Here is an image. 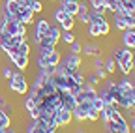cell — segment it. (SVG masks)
Returning <instances> with one entry per match:
<instances>
[{
  "instance_id": "1",
  "label": "cell",
  "mask_w": 135,
  "mask_h": 133,
  "mask_svg": "<svg viewBox=\"0 0 135 133\" xmlns=\"http://www.w3.org/2000/svg\"><path fill=\"white\" fill-rule=\"evenodd\" d=\"M8 81H9V82H8V88H9L11 92H15L17 96H26V94H28L30 85H28V81H26V77H25L23 71H13Z\"/></svg>"
},
{
  "instance_id": "2",
  "label": "cell",
  "mask_w": 135,
  "mask_h": 133,
  "mask_svg": "<svg viewBox=\"0 0 135 133\" xmlns=\"http://www.w3.org/2000/svg\"><path fill=\"white\" fill-rule=\"evenodd\" d=\"M68 73H75L77 70H81L83 66V55H77V53H68V55H62V62H60Z\"/></svg>"
},
{
  "instance_id": "3",
  "label": "cell",
  "mask_w": 135,
  "mask_h": 133,
  "mask_svg": "<svg viewBox=\"0 0 135 133\" xmlns=\"http://www.w3.org/2000/svg\"><path fill=\"white\" fill-rule=\"evenodd\" d=\"M133 56H135V53L131 51V49H126V47H122V49H114V55H113V58H114L116 64H128V62H133Z\"/></svg>"
},
{
  "instance_id": "4",
  "label": "cell",
  "mask_w": 135,
  "mask_h": 133,
  "mask_svg": "<svg viewBox=\"0 0 135 133\" xmlns=\"http://www.w3.org/2000/svg\"><path fill=\"white\" fill-rule=\"evenodd\" d=\"M34 13L30 8H19L17 9V13H15V19L19 21V23H23V24H26V26H30V24H34Z\"/></svg>"
},
{
  "instance_id": "5",
  "label": "cell",
  "mask_w": 135,
  "mask_h": 133,
  "mask_svg": "<svg viewBox=\"0 0 135 133\" xmlns=\"http://www.w3.org/2000/svg\"><path fill=\"white\" fill-rule=\"evenodd\" d=\"M77 24H90V8H86L84 2H79V11L75 15Z\"/></svg>"
},
{
  "instance_id": "6",
  "label": "cell",
  "mask_w": 135,
  "mask_h": 133,
  "mask_svg": "<svg viewBox=\"0 0 135 133\" xmlns=\"http://www.w3.org/2000/svg\"><path fill=\"white\" fill-rule=\"evenodd\" d=\"M56 120H58V124H60V127H66V126H70L71 122H73V114H71V111L70 109H58L56 111Z\"/></svg>"
},
{
  "instance_id": "7",
  "label": "cell",
  "mask_w": 135,
  "mask_h": 133,
  "mask_svg": "<svg viewBox=\"0 0 135 133\" xmlns=\"http://www.w3.org/2000/svg\"><path fill=\"white\" fill-rule=\"evenodd\" d=\"M122 47L135 51V28H126L122 32Z\"/></svg>"
},
{
  "instance_id": "8",
  "label": "cell",
  "mask_w": 135,
  "mask_h": 133,
  "mask_svg": "<svg viewBox=\"0 0 135 133\" xmlns=\"http://www.w3.org/2000/svg\"><path fill=\"white\" fill-rule=\"evenodd\" d=\"M9 62H13V66L19 71H26L28 66H30V56H26V55H15Z\"/></svg>"
},
{
  "instance_id": "9",
  "label": "cell",
  "mask_w": 135,
  "mask_h": 133,
  "mask_svg": "<svg viewBox=\"0 0 135 133\" xmlns=\"http://www.w3.org/2000/svg\"><path fill=\"white\" fill-rule=\"evenodd\" d=\"M81 55H84V56H92V58H94V56L101 55V47L96 45V43H83Z\"/></svg>"
},
{
  "instance_id": "10",
  "label": "cell",
  "mask_w": 135,
  "mask_h": 133,
  "mask_svg": "<svg viewBox=\"0 0 135 133\" xmlns=\"http://www.w3.org/2000/svg\"><path fill=\"white\" fill-rule=\"evenodd\" d=\"M49 28H51V23L47 19H40V21H34V32L36 34H41V36H47L49 34Z\"/></svg>"
},
{
  "instance_id": "11",
  "label": "cell",
  "mask_w": 135,
  "mask_h": 133,
  "mask_svg": "<svg viewBox=\"0 0 135 133\" xmlns=\"http://www.w3.org/2000/svg\"><path fill=\"white\" fill-rule=\"evenodd\" d=\"M81 92L84 96V101H92V99L98 96V86H92V85H88V82H84Z\"/></svg>"
},
{
  "instance_id": "12",
  "label": "cell",
  "mask_w": 135,
  "mask_h": 133,
  "mask_svg": "<svg viewBox=\"0 0 135 133\" xmlns=\"http://www.w3.org/2000/svg\"><path fill=\"white\" fill-rule=\"evenodd\" d=\"M45 58H47V66H51V68H56V66L62 62V51L55 49V51H53V53H49Z\"/></svg>"
},
{
  "instance_id": "13",
  "label": "cell",
  "mask_w": 135,
  "mask_h": 133,
  "mask_svg": "<svg viewBox=\"0 0 135 133\" xmlns=\"http://www.w3.org/2000/svg\"><path fill=\"white\" fill-rule=\"evenodd\" d=\"M58 26H60L62 32H70V30H75L77 28V21H75L73 15H68L62 23H58Z\"/></svg>"
},
{
  "instance_id": "14",
  "label": "cell",
  "mask_w": 135,
  "mask_h": 133,
  "mask_svg": "<svg viewBox=\"0 0 135 133\" xmlns=\"http://www.w3.org/2000/svg\"><path fill=\"white\" fill-rule=\"evenodd\" d=\"M49 38H51V41H53V45L56 47L58 43H60V36H62V30H60V26L55 23V24H51V28H49V34H47Z\"/></svg>"
},
{
  "instance_id": "15",
  "label": "cell",
  "mask_w": 135,
  "mask_h": 133,
  "mask_svg": "<svg viewBox=\"0 0 135 133\" xmlns=\"http://www.w3.org/2000/svg\"><path fill=\"white\" fill-rule=\"evenodd\" d=\"M90 9L98 11L99 15H105V13H107V6H105V0H90Z\"/></svg>"
},
{
  "instance_id": "16",
  "label": "cell",
  "mask_w": 135,
  "mask_h": 133,
  "mask_svg": "<svg viewBox=\"0 0 135 133\" xmlns=\"http://www.w3.org/2000/svg\"><path fill=\"white\" fill-rule=\"evenodd\" d=\"M15 51H17V55H26V56H30V55H32V45H30L28 40H25L23 43H19V45L15 47Z\"/></svg>"
},
{
  "instance_id": "17",
  "label": "cell",
  "mask_w": 135,
  "mask_h": 133,
  "mask_svg": "<svg viewBox=\"0 0 135 133\" xmlns=\"http://www.w3.org/2000/svg\"><path fill=\"white\" fill-rule=\"evenodd\" d=\"M21 6H19V2L17 0H4V9L2 11H8V13H11L13 17H15V13H17V9H19Z\"/></svg>"
},
{
  "instance_id": "18",
  "label": "cell",
  "mask_w": 135,
  "mask_h": 133,
  "mask_svg": "<svg viewBox=\"0 0 135 133\" xmlns=\"http://www.w3.org/2000/svg\"><path fill=\"white\" fill-rule=\"evenodd\" d=\"M60 8H64V11L68 13V15H77V11H79V2L77 0H73V2H68V4H64V6H60Z\"/></svg>"
},
{
  "instance_id": "19",
  "label": "cell",
  "mask_w": 135,
  "mask_h": 133,
  "mask_svg": "<svg viewBox=\"0 0 135 133\" xmlns=\"http://www.w3.org/2000/svg\"><path fill=\"white\" fill-rule=\"evenodd\" d=\"M17 28H19V21L13 19V21H8V23L4 24V28H2V30H6L9 36H15V34H17Z\"/></svg>"
},
{
  "instance_id": "20",
  "label": "cell",
  "mask_w": 135,
  "mask_h": 133,
  "mask_svg": "<svg viewBox=\"0 0 135 133\" xmlns=\"http://www.w3.org/2000/svg\"><path fill=\"white\" fill-rule=\"evenodd\" d=\"M75 40H77V34H75V30H70V32H62V36H60V41H64L66 45H71Z\"/></svg>"
},
{
  "instance_id": "21",
  "label": "cell",
  "mask_w": 135,
  "mask_h": 133,
  "mask_svg": "<svg viewBox=\"0 0 135 133\" xmlns=\"http://www.w3.org/2000/svg\"><path fill=\"white\" fill-rule=\"evenodd\" d=\"M111 23L114 24V28H116L118 32H124V30H126V23H124V19H122L118 13H113V21H111Z\"/></svg>"
},
{
  "instance_id": "22",
  "label": "cell",
  "mask_w": 135,
  "mask_h": 133,
  "mask_svg": "<svg viewBox=\"0 0 135 133\" xmlns=\"http://www.w3.org/2000/svg\"><path fill=\"white\" fill-rule=\"evenodd\" d=\"M103 70L107 71V75H113V73L116 71V62H114L113 56H109V58L103 62Z\"/></svg>"
},
{
  "instance_id": "23",
  "label": "cell",
  "mask_w": 135,
  "mask_h": 133,
  "mask_svg": "<svg viewBox=\"0 0 135 133\" xmlns=\"http://www.w3.org/2000/svg\"><path fill=\"white\" fill-rule=\"evenodd\" d=\"M0 127H11V116L4 109H0Z\"/></svg>"
},
{
  "instance_id": "24",
  "label": "cell",
  "mask_w": 135,
  "mask_h": 133,
  "mask_svg": "<svg viewBox=\"0 0 135 133\" xmlns=\"http://www.w3.org/2000/svg\"><path fill=\"white\" fill-rule=\"evenodd\" d=\"M98 28H99V36L101 38H105V36H109L111 34V21H103V23H99L98 24Z\"/></svg>"
},
{
  "instance_id": "25",
  "label": "cell",
  "mask_w": 135,
  "mask_h": 133,
  "mask_svg": "<svg viewBox=\"0 0 135 133\" xmlns=\"http://www.w3.org/2000/svg\"><path fill=\"white\" fill-rule=\"evenodd\" d=\"M66 17H68V13L64 11V8H56V9L53 11V21H55L56 24H58V23H62Z\"/></svg>"
},
{
  "instance_id": "26",
  "label": "cell",
  "mask_w": 135,
  "mask_h": 133,
  "mask_svg": "<svg viewBox=\"0 0 135 133\" xmlns=\"http://www.w3.org/2000/svg\"><path fill=\"white\" fill-rule=\"evenodd\" d=\"M86 120L88 122H99V111H96L94 107H90L88 112H86Z\"/></svg>"
},
{
  "instance_id": "27",
  "label": "cell",
  "mask_w": 135,
  "mask_h": 133,
  "mask_svg": "<svg viewBox=\"0 0 135 133\" xmlns=\"http://www.w3.org/2000/svg\"><path fill=\"white\" fill-rule=\"evenodd\" d=\"M86 32H88V36H92V38H101V36H99V28H98V24H94V23L86 24Z\"/></svg>"
},
{
  "instance_id": "28",
  "label": "cell",
  "mask_w": 135,
  "mask_h": 133,
  "mask_svg": "<svg viewBox=\"0 0 135 133\" xmlns=\"http://www.w3.org/2000/svg\"><path fill=\"white\" fill-rule=\"evenodd\" d=\"M71 75H73V79H75L77 85H84V82H86V77H84V73H83L81 70H77V71L71 73Z\"/></svg>"
},
{
  "instance_id": "29",
  "label": "cell",
  "mask_w": 135,
  "mask_h": 133,
  "mask_svg": "<svg viewBox=\"0 0 135 133\" xmlns=\"http://www.w3.org/2000/svg\"><path fill=\"white\" fill-rule=\"evenodd\" d=\"M90 103H92V107H94L96 111H101V109H103V107H105V103H103V99H101L99 96H96V97L92 99V101H90Z\"/></svg>"
},
{
  "instance_id": "30",
  "label": "cell",
  "mask_w": 135,
  "mask_h": 133,
  "mask_svg": "<svg viewBox=\"0 0 135 133\" xmlns=\"http://www.w3.org/2000/svg\"><path fill=\"white\" fill-rule=\"evenodd\" d=\"M23 107H25V111L28 112V111H32L34 107H38V105H36V103H34V99H32V97H26V99H25V101H23Z\"/></svg>"
},
{
  "instance_id": "31",
  "label": "cell",
  "mask_w": 135,
  "mask_h": 133,
  "mask_svg": "<svg viewBox=\"0 0 135 133\" xmlns=\"http://www.w3.org/2000/svg\"><path fill=\"white\" fill-rule=\"evenodd\" d=\"M81 49H83V43L75 40V41L70 45V53H77V55H81Z\"/></svg>"
},
{
  "instance_id": "32",
  "label": "cell",
  "mask_w": 135,
  "mask_h": 133,
  "mask_svg": "<svg viewBox=\"0 0 135 133\" xmlns=\"http://www.w3.org/2000/svg\"><path fill=\"white\" fill-rule=\"evenodd\" d=\"M86 82H88V85H92V86H99V79H98V75L96 73H92V75H88V79H86Z\"/></svg>"
},
{
  "instance_id": "33",
  "label": "cell",
  "mask_w": 135,
  "mask_h": 133,
  "mask_svg": "<svg viewBox=\"0 0 135 133\" xmlns=\"http://www.w3.org/2000/svg\"><path fill=\"white\" fill-rule=\"evenodd\" d=\"M40 114H41V109H40V107H34L32 111H28L30 120H36V118H40Z\"/></svg>"
},
{
  "instance_id": "34",
  "label": "cell",
  "mask_w": 135,
  "mask_h": 133,
  "mask_svg": "<svg viewBox=\"0 0 135 133\" xmlns=\"http://www.w3.org/2000/svg\"><path fill=\"white\" fill-rule=\"evenodd\" d=\"M32 11H34V13H41V11H43V4H41V0H36V2L32 4Z\"/></svg>"
},
{
  "instance_id": "35",
  "label": "cell",
  "mask_w": 135,
  "mask_h": 133,
  "mask_svg": "<svg viewBox=\"0 0 135 133\" xmlns=\"http://www.w3.org/2000/svg\"><path fill=\"white\" fill-rule=\"evenodd\" d=\"M103 58H101V55H98V56H94V70H98V68H103Z\"/></svg>"
},
{
  "instance_id": "36",
  "label": "cell",
  "mask_w": 135,
  "mask_h": 133,
  "mask_svg": "<svg viewBox=\"0 0 135 133\" xmlns=\"http://www.w3.org/2000/svg\"><path fill=\"white\" fill-rule=\"evenodd\" d=\"M94 73L98 75V79H99V81H105V79H107V71H105L103 68H98V70H96Z\"/></svg>"
},
{
  "instance_id": "37",
  "label": "cell",
  "mask_w": 135,
  "mask_h": 133,
  "mask_svg": "<svg viewBox=\"0 0 135 133\" xmlns=\"http://www.w3.org/2000/svg\"><path fill=\"white\" fill-rule=\"evenodd\" d=\"M11 73H13V70L9 68V66H4V68H2V77H4L6 81H8V79L11 77Z\"/></svg>"
},
{
  "instance_id": "38",
  "label": "cell",
  "mask_w": 135,
  "mask_h": 133,
  "mask_svg": "<svg viewBox=\"0 0 135 133\" xmlns=\"http://www.w3.org/2000/svg\"><path fill=\"white\" fill-rule=\"evenodd\" d=\"M17 2H19L21 8H30V9H32V4L36 2V0H17Z\"/></svg>"
},
{
  "instance_id": "39",
  "label": "cell",
  "mask_w": 135,
  "mask_h": 133,
  "mask_svg": "<svg viewBox=\"0 0 135 133\" xmlns=\"http://www.w3.org/2000/svg\"><path fill=\"white\" fill-rule=\"evenodd\" d=\"M128 126H129V131H133V133H135V114H131V116H129Z\"/></svg>"
},
{
  "instance_id": "40",
  "label": "cell",
  "mask_w": 135,
  "mask_h": 133,
  "mask_svg": "<svg viewBox=\"0 0 135 133\" xmlns=\"http://www.w3.org/2000/svg\"><path fill=\"white\" fill-rule=\"evenodd\" d=\"M6 105H8V99H6L4 96H0V109H4Z\"/></svg>"
},
{
  "instance_id": "41",
  "label": "cell",
  "mask_w": 135,
  "mask_h": 133,
  "mask_svg": "<svg viewBox=\"0 0 135 133\" xmlns=\"http://www.w3.org/2000/svg\"><path fill=\"white\" fill-rule=\"evenodd\" d=\"M47 133H58V129H47Z\"/></svg>"
},
{
  "instance_id": "42",
  "label": "cell",
  "mask_w": 135,
  "mask_h": 133,
  "mask_svg": "<svg viewBox=\"0 0 135 133\" xmlns=\"http://www.w3.org/2000/svg\"><path fill=\"white\" fill-rule=\"evenodd\" d=\"M77 133H86V131H84L83 127H79V129H77Z\"/></svg>"
},
{
  "instance_id": "43",
  "label": "cell",
  "mask_w": 135,
  "mask_h": 133,
  "mask_svg": "<svg viewBox=\"0 0 135 133\" xmlns=\"http://www.w3.org/2000/svg\"><path fill=\"white\" fill-rule=\"evenodd\" d=\"M49 2H58V0H49Z\"/></svg>"
}]
</instances>
